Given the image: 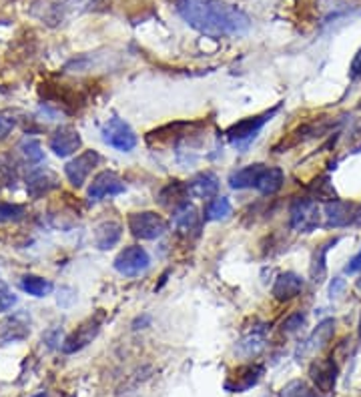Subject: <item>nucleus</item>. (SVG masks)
Instances as JSON below:
<instances>
[{"label": "nucleus", "mask_w": 361, "mask_h": 397, "mask_svg": "<svg viewBox=\"0 0 361 397\" xmlns=\"http://www.w3.org/2000/svg\"><path fill=\"white\" fill-rule=\"evenodd\" d=\"M0 327H2L0 339L6 341V343H10V341H20V339H24L30 333L29 321H27L24 315H15V317L6 319Z\"/></svg>", "instance_id": "4be33fe9"}, {"label": "nucleus", "mask_w": 361, "mask_h": 397, "mask_svg": "<svg viewBox=\"0 0 361 397\" xmlns=\"http://www.w3.org/2000/svg\"><path fill=\"white\" fill-rule=\"evenodd\" d=\"M127 225H129V231L136 239H143V241H155L169 231V221L155 211L131 213L127 219Z\"/></svg>", "instance_id": "7ed1b4c3"}, {"label": "nucleus", "mask_w": 361, "mask_h": 397, "mask_svg": "<svg viewBox=\"0 0 361 397\" xmlns=\"http://www.w3.org/2000/svg\"><path fill=\"white\" fill-rule=\"evenodd\" d=\"M283 181H285V175L279 167H265L257 181L255 189L261 195H275L283 187Z\"/></svg>", "instance_id": "412c9836"}, {"label": "nucleus", "mask_w": 361, "mask_h": 397, "mask_svg": "<svg viewBox=\"0 0 361 397\" xmlns=\"http://www.w3.org/2000/svg\"><path fill=\"white\" fill-rule=\"evenodd\" d=\"M281 397H316V393L311 391V387L307 383L295 379V382L287 383L281 389Z\"/></svg>", "instance_id": "c85d7f7f"}, {"label": "nucleus", "mask_w": 361, "mask_h": 397, "mask_svg": "<svg viewBox=\"0 0 361 397\" xmlns=\"http://www.w3.org/2000/svg\"><path fill=\"white\" fill-rule=\"evenodd\" d=\"M263 375V365H245L239 368L225 383L227 391L231 393H241V391H247L249 387H253L259 383Z\"/></svg>", "instance_id": "f8f14e48"}, {"label": "nucleus", "mask_w": 361, "mask_h": 397, "mask_svg": "<svg viewBox=\"0 0 361 397\" xmlns=\"http://www.w3.org/2000/svg\"><path fill=\"white\" fill-rule=\"evenodd\" d=\"M187 187H189V195H191V197H197V199H211V197H215L217 191H219V176L215 175V173H211V171H203V173L193 176V179L187 183Z\"/></svg>", "instance_id": "f3484780"}, {"label": "nucleus", "mask_w": 361, "mask_h": 397, "mask_svg": "<svg viewBox=\"0 0 361 397\" xmlns=\"http://www.w3.org/2000/svg\"><path fill=\"white\" fill-rule=\"evenodd\" d=\"M231 215V203L227 197H215L205 207V221H221Z\"/></svg>", "instance_id": "bb28decb"}, {"label": "nucleus", "mask_w": 361, "mask_h": 397, "mask_svg": "<svg viewBox=\"0 0 361 397\" xmlns=\"http://www.w3.org/2000/svg\"><path fill=\"white\" fill-rule=\"evenodd\" d=\"M277 111H279V104L273 106L271 111H265V113L257 115V117H247L239 120V123H235L233 127L227 129V139H229V143L235 145V147H249V143L255 139L259 131L269 123L271 118L277 115Z\"/></svg>", "instance_id": "f03ea898"}, {"label": "nucleus", "mask_w": 361, "mask_h": 397, "mask_svg": "<svg viewBox=\"0 0 361 397\" xmlns=\"http://www.w3.org/2000/svg\"><path fill=\"white\" fill-rule=\"evenodd\" d=\"M303 325H305V315H303V313H293V315H289L285 321H283L281 331H283L285 335H291V333H297Z\"/></svg>", "instance_id": "2f4dec72"}, {"label": "nucleus", "mask_w": 361, "mask_h": 397, "mask_svg": "<svg viewBox=\"0 0 361 397\" xmlns=\"http://www.w3.org/2000/svg\"><path fill=\"white\" fill-rule=\"evenodd\" d=\"M173 225L179 233H191L199 229V211L195 207L185 203L179 209H175V215H173Z\"/></svg>", "instance_id": "5701e85b"}, {"label": "nucleus", "mask_w": 361, "mask_h": 397, "mask_svg": "<svg viewBox=\"0 0 361 397\" xmlns=\"http://www.w3.org/2000/svg\"><path fill=\"white\" fill-rule=\"evenodd\" d=\"M80 134L71 127H62L59 131L50 137L48 147L57 155V157H71L73 153H76L80 148Z\"/></svg>", "instance_id": "9b49d317"}, {"label": "nucleus", "mask_w": 361, "mask_h": 397, "mask_svg": "<svg viewBox=\"0 0 361 397\" xmlns=\"http://www.w3.org/2000/svg\"><path fill=\"white\" fill-rule=\"evenodd\" d=\"M99 331H101V317H89L87 321H83L76 327V331H73L69 337L64 339L62 351L76 353L85 349L89 343H92V339L99 335Z\"/></svg>", "instance_id": "6e6552de"}, {"label": "nucleus", "mask_w": 361, "mask_h": 397, "mask_svg": "<svg viewBox=\"0 0 361 397\" xmlns=\"http://www.w3.org/2000/svg\"><path fill=\"white\" fill-rule=\"evenodd\" d=\"M120 235H122L120 223H117V221H105L94 231V245L101 251L111 249V247H115L119 243Z\"/></svg>", "instance_id": "aec40b11"}, {"label": "nucleus", "mask_w": 361, "mask_h": 397, "mask_svg": "<svg viewBox=\"0 0 361 397\" xmlns=\"http://www.w3.org/2000/svg\"><path fill=\"white\" fill-rule=\"evenodd\" d=\"M13 127H15V123L10 118L0 117V141L8 137V132L13 131Z\"/></svg>", "instance_id": "473e14b6"}, {"label": "nucleus", "mask_w": 361, "mask_h": 397, "mask_svg": "<svg viewBox=\"0 0 361 397\" xmlns=\"http://www.w3.org/2000/svg\"><path fill=\"white\" fill-rule=\"evenodd\" d=\"M20 287H22V291H27L32 297H46L52 291V283L38 275H24L20 279Z\"/></svg>", "instance_id": "a878e982"}, {"label": "nucleus", "mask_w": 361, "mask_h": 397, "mask_svg": "<svg viewBox=\"0 0 361 397\" xmlns=\"http://www.w3.org/2000/svg\"><path fill=\"white\" fill-rule=\"evenodd\" d=\"M177 13L191 29L213 39L239 36L251 27L249 16L223 0H177Z\"/></svg>", "instance_id": "f257e3e1"}, {"label": "nucleus", "mask_w": 361, "mask_h": 397, "mask_svg": "<svg viewBox=\"0 0 361 397\" xmlns=\"http://www.w3.org/2000/svg\"><path fill=\"white\" fill-rule=\"evenodd\" d=\"M358 271H361V251L349 261V265L346 267V273L347 275H353V273H358Z\"/></svg>", "instance_id": "72a5a7b5"}, {"label": "nucleus", "mask_w": 361, "mask_h": 397, "mask_svg": "<svg viewBox=\"0 0 361 397\" xmlns=\"http://www.w3.org/2000/svg\"><path fill=\"white\" fill-rule=\"evenodd\" d=\"M101 134H103V141H105L108 147L117 148L120 153H129L136 147L139 139L133 132V129L119 117H113L106 120L101 129Z\"/></svg>", "instance_id": "39448f33"}, {"label": "nucleus", "mask_w": 361, "mask_h": 397, "mask_svg": "<svg viewBox=\"0 0 361 397\" xmlns=\"http://www.w3.org/2000/svg\"><path fill=\"white\" fill-rule=\"evenodd\" d=\"M337 241H339V239L327 241V243H323L321 247H317L316 253H313V257H311V267H309V273H311V279L316 281V283H323V281H325V275H327L325 255H327V251H330L333 245H337Z\"/></svg>", "instance_id": "b1692460"}, {"label": "nucleus", "mask_w": 361, "mask_h": 397, "mask_svg": "<svg viewBox=\"0 0 361 397\" xmlns=\"http://www.w3.org/2000/svg\"><path fill=\"white\" fill-rule=\"evenodd\" d=\"M265 347V331H251L245 337L241 339L235 347V351L239 353L241 357H253L257 353Z\"/></svg>", "instance_id": "393cba45"}, {"label": "nucleus", "mask_w": 361, "mask_h": 397, "mask_svg": "<svg viewBox=\"0 0 361 397\" xmlns=\"http://www.w3.org/2000/svg\"><path fill=\"white\" fill-rule=\"evenodd\" d=\"M289 221L297 233H313L321 225V211L313 199H295L289 207Z\"/></svg>", "instance_id": "20e7f679"}, {"label": "nucleus", "mask_w": 361, "mask_h": 397, "mask_svg": "<svg viewBox=\"0 0 361 397\" xmlns=\"http://www.w3.org/2000/svg\"><path fill=\"white\" fill-rule=\"evenodd\" d=\"M32 397H48V396H46L45 391H41V393H34V396H32Z\"/></svg>", "instance_id": "4c0bfd02"}, {"label": "nucleus", "mask_w": 361, "mask_h": 397, "mask_svg": "<svg viewBox=\"0 0 361 397\" xmlns=\"http://www.w3.org/2000/svg\"><path fill=\"white\" fill-rule=\"evenodd\" d=\"M303 285H305V281L301 275L297 273H281L277 281H275V285H273V289H271V293L273 297L277 299V301H291V299H295L297 295L303 291Z\"/></svg>", "instance_id": "2eb2a0df"}, {"label": "nucleus", "mask_w": 361, "mask_h": 397, "mask_svg": "<svg viewBox=\"0 0 361 397\" xmlns=\"http://www.w3.org/2000/svg\"><path fill=\"white\" fill-rule=\"evenodd\" d=\"M120 193H125V183L115 173L103 171L92 179L89 187V199L90 201H101L105 197H115Z\"/></svg>", "instance_id": "1a4fd4ad"}, {"label": "nucleus", "mask_w": 361, "mask_h": 397, "mask_svg": "<svg viewBox=\"0 0 361 397\" xmlns=\"http://www.w3.org/2000/svg\"><path fill=\"white\" fill-rule=\"evenodd\" d=\"M115 269L125 277H136L149 269L150 257L147 251L139 245H129L115 257Z\"/></svg>", "instance_id": "423d86ee"}, {"label": "nucleus", "mask_w": 361, "mask_h": 397, "mask_svg": "<svg viewBox=\"0 0 361 397\" xmlns=\"http://www.w3.org/2000/svg\"><path fill=\"white\" fill-rule=\"evenodd\" d=\"M360 339H361V317H360Z\"/></svg>", "instance_id": "58836bf2"}, {"label": "nucleus", "mask_w": 361, "mask_h": 397, "mask_svg": "<svg viewBox=\"0 0 361 397\" xmlns=\"http://www.w3.org/2000/svg\"><path fill=\"white\" fill-rule=\"evenodd\" d=\"M16 295L13 293V289L4 283V281H0V313H4V311H8V309H13L16 305Z\"/></svg>", "instance_id": "7c9ffc66"}, {"label": "nucleus", "mask_w": 361, "mask_h": 397, "mask_svg": "<svg viewBox=\"0 0 361 397\" xmlns=\"http://www.w3.org/2000/svg\"><path fill=\"white\" fill-rule=\"evenodd\" d=\"M309 375H311V379H313L319 391L330 393V391H333L335 382H337V365L331 359H319L311 365Z\"/></svg>", "instance_id": "4468645a"}, {"label": "nucleus", "mask_w": 361, "mask_h": 397, "mask_svg": "<svg viewBox=\"0 0 361 397\" xmlns=\"http://www.w3.org/2000/svg\"><path fill=\"white\" fill-rule=\"evenodd\" d=\"M187 199H189V187L187 183H180V181H171L159 193V203L169 209H179L187 203Z\"/></svg>", "instance_id": "6ab92c4d"}, {"label": "nucleus", "mask_w": 361, "mask_h": 397, "mask_svg": "<svg viewBox=\"0 0 361 397\" xmlns=\"http://www.w3.org/2000/svg\"><path fill=\"white\" fill-rule=\"evenodd\" d=\"M353 221H355L358 225H361V207L358 209V211H355V219H353Z\"/></svg>", "instance_id": "e433bc0d"}, {"label": "nucleus", "mask_w": 361, "mask_h": 397, "mask_svg": "<svg viewBox=\"0 0 361 397\" xmlns=\"http://www.w3.org/2000/svg\"><path fill=\"white\" fill-rule=\"evenodd\" d=\"M344 287H346V281L339 279V277H337V279H333V283H331V287H330L331 297H337V295H339V291H341Z\"/></svg>", "instance_id": "c9c22d12"}, {"label": "nucleus", "mask_w": 361, "mask_h": 397, "mask_svg": "<svg viewBox=\"0 0 361 397\" xmlns=\"http://www.w3.org/2000/svg\"><path fill=\"white\" fill-rule=\"evenodd\" d=\"M27 215V209L22 205H13V203H0V223H10V221H20Z\"/></svg>", "instance_id": "c756f323"}, {"label": "nucleus", "mask_w": 361, "mask_h": 397, "mask_svg": "<svg viewBox=\"0 0 361 397\" xmlns=\"http://www.w3.org/2000/svg\"><path fill=\"white\" fill-rule=\"evenodd\" d=\"M267 165L263 162H255V165H247V167H241L237 171H233L229 175V187L231 189H255L257 181L263 173Z\"/></svg>", "instance_id": "a211bd4d"}, {"label": "nucleus", "mask_w": 361, "mask_h": 397, "mask_svg": "<svg viewBox=\"0 0 361 397\" xmlns=\"http://www.w3.org/2000/svg\"><path fill=\"white\" fill-rule=\"evenodd\" d=\"M101 162V155L97 151H85L80 155H76L73 161L66 162L64 167V175L71 181L73 187H83L87 183V179L92 173V169Z\"/></svg>", "instance_id": "0eeeda50"}, {"label": "nucleus", "mask_w": 361, "mask_h": 397, "mask_svg": "<svg viewBox=\"0 0 361 397\" xmlns=\"http://www.w3.org/2000/svg\"><path fill=\"white\" fill-rule=\"evenodd\" d=\"M20 151H22L24 159L29 162H41L45 159V153H43L41 143H38L36 139H24V141L20 143Z\"/></svg>", "instance_id": "cd10ccee"}, {"label": "nucleus", "mask_w": 361, "mask_h": 397, "mask_svg": "<svg viewBox=\"0 0 361 397\" xmlns=\"http://www.w3.org/2000/svg\"><path fill=\"white\" fill-rule=\"evenodd\" d=\"M323 217H325V227H346L351 221L355 219V213H353V205L347 203V201H330L325 209H323Z\"/></svg>", "instance_id": "dca6fc26"}, {"label": "nucleus", "mask_w": 361, "mask_h": 397, "mask_svg": "<svg viewBox=\"0 0 361 397\" xmlns=\"http://www.w3.org/2000/svg\"><path fill=\"white\" fill-rule=\"evenodd\" d=\"M333 333H335V321H333V319L321 321V323L313 329V333L301 343V347L297 349V357H307V355H311V353L319 351L321 347H325V345L330 343Z\"/></svg>", "instance_id": "9d476101"}, {"label": "nucleus", "mask_w": 361, "mask_h": 397, "mask_svg": "<svg viewBox=\"0 0 361 397\" xmlns=\"http://www.w3.org/2000/svg\"><path fill=\"white\" fill-rule=\"evenodd\" d=\"M351 76L353 78H361V48L358 50V55H355V59H353V62H351Z\"/></svg>", "instance_id": "f704fd0d"}, {"label": "nucleus", "mask_w": 361, "mask_h": 397, "mask_svg": "<svg viewBox=\"0 0 361 397\" xmlns=\"http://www.w3.org/2000/svg\"><path fill=\"white\" fill-rule=\"evenodd\" d=\"M57 187H59V176L55 175L52 171H48V169H34L27 176V191L34 199L43 197V195L50 193Z\"/></svg>", "instance_id": "ddd939ff"}]
</instances>
